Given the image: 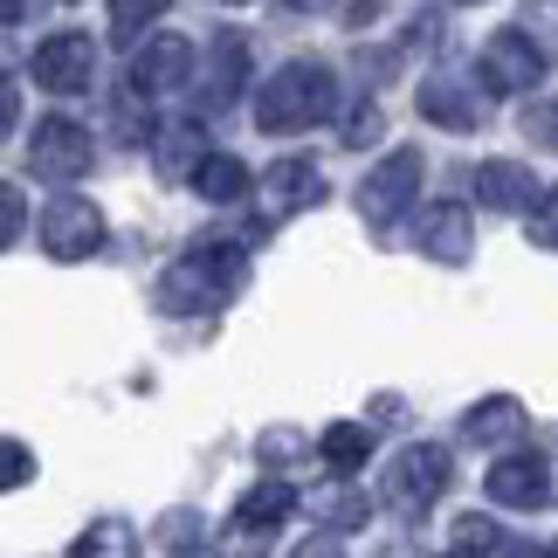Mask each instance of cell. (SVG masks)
I'll list each match as a JSON object with an SVG mask.
<instances>
[{"mask_svg": "<svg viewBox=\"0 0 558 558\" xmlns=\"http://www.w3.org/2000/svg\"><path fill=\"white\" fill-rule=\"evenodd\" d=\"M331 111H338V76H331V62H311V56L283 62V70L255 90V124H263V132H311V124H325Z\"/></svg>", "mask_w": 558, "mask_h": 558, "instance_id": "cell-1", "label": "cell"}, {"mask_svg": "<svg viewBox=\"0 0 558 558\" xmlns=\"http://www.w3.org/2000/svg\"><path fill=\"white\" fill-rule=\"evenodd\" d=\"M242 276H248V248L242 242H201L159 276V311H173V317L180 311H214V304H228V296L242 290Z\"/></svg>", "mask_w": 558, "mask_h": 558, "instance_id": "cell-2", "label": "cell"}, {"mask_svg": "<svg viewBox=\"0 0 558 558\" xmlns=\"http://www.w3.org/2000/svg\"><path fill=\"white\" fill-rule=\"evenodd\" d=\"M427 180V159L414 145H400V153H386L366 180H359V214H366V228H393L407 207H414V193Z\"/></svg>", "mask_w": 558, "mask_h": 558, "instance_id": "cell-3", "label": "cell"}, {"mask_svg": "<svg viewBox=\"0 0 558 558\" xmlns=\"http://www.w3.org/2000/svg\"><path fill=\"white\" fill-rule=\"evenodd\" d=\"M441 489H448V448L441 441H407L393 456V469H386V504L407 510V518L441 504Z\"/></svg>", "mask_w": 558, "mask_h": 558, "instance_id": "cell-4", "label": "cell"}, {"mask_svg": "<svg viewBox=\"0 0 558 558\" xmlns=\"http://www.w3.org/2000/svg\"><path fill=\"white\" fill-rule=\"evenodd\" d=\"M193 70H201V111L207 118H221V111H234L242 104V90H248V35L242 28H221L207 41V56H193Z\"/></svg>", "mask_w": 558, "mask_h": 558, "instance_id": "cell-5", "label": "cell"}, {"mask_svg": "<svg viewBox=\"0 0 558 558\" xmlns=\"http://www.w3.org/2000/svg\"><path fill=\"white\" fill-rule=\"evenodd\" d=\"M90 159H97V145H90V132H83L76 118H41L35 124V138H28V173L35 180L70 186V180L90 173Z\"/></svg>", "mask_w": 558, "mask_h": 558, "instance_id": "cell-6", "label": "cell"}, {"mask_svg": "<svg viewBox=\"0 0 558 558\" xmlns=\"http://www.w3.org/2000/svg\"><path fill=\"white\" fill-rule=\"evenodd\" d=\"M41 248H49L56 263H83V255H97L104 248L97 201H83V193H56V201L41 207Z\"/></svg>", "mask_w": 558, "mask_h": 558, "instance_id": "cell-7", "label": "cell"}, {"mask_svg": "<svg viewBox=\"0 0 558 558\" xmlns=\"http://www.w3.org/2000/svg\"><path fill=\"white\" fill-rule=\"evenodd\" d=\"M193 83V41L186 35H145L132 49V97H173Z\"/></svg>", "mask_w": 558, "mask_h": 558, "instance_id": "cell-8", "label": "cell"}, {"mask_svg": "<svg viewBox=\"0 0 558 558\" xmlns=\"http://www.w3.org/2000/svg\"><path fill=\"white\" fill-rule=\"evenodd\" d=\"M476 76H483L489 97H524L531 83L545 76V62L531 56V41L518 28H497V35L483 41V56H476Z\"/></svg>", "mask_w": 558, "mask_h": 558, "instance_id": "cell-9", "label": "cell"}, {"mask_svg": "<svg viewBox=\"0 0 558 558\" xmlns=\"http://www.w3.org/2000/svg\"><path fill=\"white\" fill-rule=\"evenodd\" d=\"M317 186H325V180H317L311 159H276L248 193H255V214H263V228H283L290 214H304V207L317 201Z\"/></svg>", "mask_w": 558, "mask_h": 558, "instance_id": "cell-10", "label": "cell"}, {"mask_svg": "<svg viewBox=\"0 0 558 558\" xmlns=\"http://www.w3.org/2000/svg\"><path fill=\"white\" fill-rule=\"evenodd\" d=\"M90 76H97V41L90 35L62 28V35H49L35 49V83H41V90L76 97V90H90Z\"/></svg>", "mask_w": 558, "mask_h": 558, "instance_id": "cell-11", "label": "cell"}, {"mask_svg": "<svg viewBox=\"0 0 558 558\" xmlns=\"http://www.w3.org/2000/svg\"><path fill=\"white\" fill-rule=\"evenodd\" d=\"M489 489V504H504V510H545L551 504V469L538 448H510V456L483 476Z\"/></svg>", "mask_w": 558, "mask_h": 558, "instance_id": "cell-12", "label": "cell"}, {"mask_svg": "<svg viewBox=\"0 0 558 558\" xmlns=\"http://www.w3.org/2000/svg\"><path fill=\"white\" fill-rule=\"evenodd\" d=\"M414 248H421V255H435V263H469V255H476V214H469L462 201H435V207H421V221H414Z\"/></svg>", "mask_w": 558, "mask_h": 558, "instance_id": "cell-13", "label": "cell"}, {"mask_svg": "<svg viewBox=\"0 0 558 558\" xmlns=\"http://www.w3.org/2000/svg\"><path fill=\"white\" fill-rule=\"evenodd\" d=\"M476 201L497 207V214H531L538 180H531V166H518V159H483L476 166Z\"/></svg>", "mask_w": 558, "mask_h": 558, "instance_id": "cell-14", "label": "cell"}, {"mask_svg": "<svg viewBox=\"0 0 558 558\" xmlns=\"http://www.w3.org/2000/svg\"><path fill=\"white\" fill-rule=\"evenodd\" d=\"M421 118H435V124H456V132H476V124L489 118V97H476V83L427 76V83H421Z\"/></svg>", "mask_w": 558, "mask_h": 558, "instance_id": "cell-15", "label": "cell"}, {"mask_svg": "<svg viewBox=\"0 0 558 558\" xmlns=\"http://www.w3.org/2000/svg\"><path fill=\"white\" fill-rule=\"evenodd\" d=\"M462 435L476 441V448H504V441L524 435V407L510 400V393H489V400H476V407L462 414Z\"/></svg>", "mask_w": 558, "mask_h": 558, "instance_id": "cell-16", "label": "cell"}, {"mask_svg": "<svg viewBox=\"0 0 558 558\" xmlns=\"http://www.w3.org/2000/svg\"><path fill=\"white\" fill-rule=\"evenodd\" d=\"M186 180H193V193H201L207 207H234V201H242V193L255 186V180H248V166L234 159V153H207Z\"/></svg>", "mask_w": 558, "mask_h": 558, "instance_id": "cell-17", "label": "cell"}, {"mask_svg": "<svg viewBox=\"0 0 558 558\" xmlns=\"http://www.w3.org/2000/svg\"><path fill=\"white\" fill-rule=\"evenodd\" d=\"M290 510H296V489H290V483H255L248 497L234 504V524H242V531H255V538H269V531L283 524Z\"/></svg>", "mask_w": 558, "mask_h": 558, "instance_id": "cell-18", "label": "cell"}, {"mask_svg": "<svg viewBox=\"0 0 558 558\" xmlns=\"http://www.w3.org/2000/svg\"><path fill=\"white\" fill-rule=\"evenodd\" d=\"M159 173L166 180H186L193 173V166H201L207 153H201V124H193V118H173V124H159Z\"/></svg>", "mask_w": 558, "mask_h": 558, "instance_id": "cell-19", "label": "cell"}, {"mask_svg": "<svg viewBox=\"0 0 558 558\" xmlns=\"http://www.w3.org/2000/svg\"><path fill=\"white\" fill-rule=\"evenodd\" d=\"M317 456H325L338 476H352V469H366V456H373V427H359V421H331L325 435H317Z\"/></svg>", "mask_w": 558, "mask_h": 558, "instance_id": "cell-20", "label": "cell"}, {"mask_svg": "<svg viewBox=\"0 0 558 558\" xmlns=\"http://www.w3.org/2000/svg\"><path fill=\"white\" fill-rule=\"evenodd\" d=\"M70 558H138V531L124 524V518H97V524L70 545Z\"/></svg>", "mask_w": 558, "mask_h": 558, "instance_id": "cell-21", "label": "cell"}, {"mask_svg": "<svg viewBox=\"0 0 558 558\" xmlns=\"http://www.w3.org/2000/svg\"><path fill=\"white\" fill-rule=\"evenodd\" d=\"M518 35L531 41V56L551 70V62H558V0H531V8L518 14Z\"/></svg>", "mask_w": 558, "mask_h": 558, "instance_id": "cell-22", "label": "cell"}, {"mask_svg": "<svg viewBox=\"0 0 558 558\" xmlns=\"http://www.w3.org/2000/svg\"><path fill=\"white\" fill-rule=\"evenodd\" d=\"M166 8H173V0H111V35L118 41H138L145 28H159Z\"/></svg>", "mask_w": 558, "mask_h": 558, "instance_id": "cell-23", "label": "cell"}, {"mask_svg": "<svg viewBox=\"0 0 558 558\" xmlns=\"http://www.w3.org/2000/svg\"><path fill=\"white\" fill-rule=\"evenodd\" d=\"M311 510H317V518H325L331 531H352V524H366V497H359V489H317V497H311Z\"/></svg>", "mask_w": 558, "mask_h": 558, "instance_id": "cell-24", "label": "cell"}, {"mask_svg": "<svg viewBox=\"0 0 558 558\" xmlns=\"http://www.w3.org/2000/svg\"><path fill=\"white\" fill-rule=\"evenodd\" d=\"M21 483H35V448L28 441H14V435H0V497Z\"/></svg>", "mask_w": 558, "mask_h": 558, "instance_id": "cell-25", "label": "cell"}, {"mask_svg": "<svg viewBox=\"0 0 558 558\" xmlns=\"http://www.w3.org/2000/svg\"><path fill=\"white\" fill-rule=\"evenodd\" d=\"M201 538H207V531H201V518H193V510H166V518H159V545H166V551L186 558Z\"/></svg>", "mask_w": 558, "mask_h": 558, "instance_id": "cell-26", "label": "cell"}, {"mask_svg": "<svg viewBox=\"0 0 558 558\" xmlns=\"http://www.w3.org/2000/svg\"><path fill=\"white\" fill-rule=\"evenodd\" d=\"M504 545V531L497 524H489V518H476V510H469V518H456V551H497Z\"/></svg>", "mask_w": 558, "mask_h": 558, "instance_id": "cell-27", "label": "cell"}, {"mask_svg": "<svg viewBox=\"0 0 558 558\" xmlns=\"http://www.w3.org/2000/svg\"><path fill=\"white\" fill-rule=\"evenodd\" d=\"M531 242L558 248V186H538V201H531Z\"/></svg>", "mask_w": 558, "mask_h": 558, "instance_id": "cell-28", "label": "cell"}, {"mask_svg": "<svg viewBox=\"0 0 558 558\" xmlns=\"http://www.w3.org/2000/svg\"><path fill=\"white\" fill-rule=\"evenodd\" d=\"M21 221H28V201L0 180V248H14V234H21Z\"/></svg>", "mask_w": 558, "mask_h": 558, "instance_id": "cell-29", "label": "cell"}, {"mask_svg": "<svg viewBox=\"0 0 558 558\" xmlns=\"http://www.w3.org/2000/svg\"><path fill=\"white\" fill-rule=\"evenodd\" d=\"M524 132L545 138L551 153H558V104H531V111H524Z\"/></svg>", "mask_w": 558, "mask_h": 558, "instance_id": "cell-30", "label": "cell"}, {"mask_svg": "<svg viewBox=\"0 0 558 558\" xmlns=\"http://www.w3.org/2000/svg\"><path fill=\"white\" fill-rule=\"evenodd\" d=\"M379 138V104H366V111L345 118V145H373Z\"/></svg>", "mask_w": 558, "mask_h": 558, "instance_id": "cell-31", "label": "cell"}, {"mask_svg": "<svg viewBox=\"0 0 558 558\" xmlns=\"http://www.w3.org/2000/svg\"><path fill=\"white\" fill-rule=\"evenodd\" d=\"M255 448H263L269 462H290V456H304L311 441H304V435H283V427H276V435H263V441H255Z\"/></svg>", "mask_w": 558, "mask_h": 558, "instance_id": "cell-32", "label": "cell"}, {"mask_svg": "<svg viewBox=\"0 0 558 558\" xmlns=\"http://www.w3.org/2000/svg\"><path fill=\"white\" fill-rule=\"evenodd\" d=\"M221 558H263V538H255V531H242V524H228Z\"/></svg>", "mask_w": 558, "mask_h": 558, "instance_id": "cell-33", "label": "cell"}, {"mask_svg": "<svg viewBox=\"0 0 558 558\" xmlns=\"http://www.w3.org/2000/svg\"><path fill=\"white\" fill-rule=\"evenodd\" d=\"M14 124H21V90H14L8 76H0V138H8Z\"/></svg>", "mask_w": 558, "mask_h": 558, "instance_id": "cell-34", "label": "cell"}, {"mask_svg": "<svg viewBox=\"0 0 558 558\" xmlns=\"http://www.w3.org/2000/svg\"><path fill=\"white\" fill-rule=\"evenodd\" d=\"M296 558H345V545H338V538H304Z\"/></svg>", "mask_w": 558, "mask_h": 558, "instance_id": "cell-35", "label": "cell"}, {"mask_svg": "<svg viewBox=\"0 0 558 558\" xmlns=\"http://www.w3.org/2000/svg\"><path fill=\"white\" fill-rule=\"evenodd\" d=\"M28 14V0H0V28H8V21H21Z\"/></svg>", "mask_w": 558, "mask_h": 558, "instance_id": "cell-36", "label": "cell"}, {"mask_svg": "<svg viewBox=\"0 0 558 558\" xmlns=\"http://www.w3.org/2000/svg\"><path fill=\"white\" fill-rule=\"evenodd\" d=\"M283 8H290V14H325L331 0H283Z\"/></svg>", "mask_w": 558, "mask_h": 558, "instance_id": "cell-37", "label": "cell"}, {"mask_svg": "<svg viewBox=\"0 0 558 558\" xmlns=\"http://www.w3.org/2000/svg\"><path fill=\"white\" fill-rule=\"evenodd\" d=\"M510 558H545V551H531V545H510Z\"/></svg>", "mask_w": 558, "mask_h": 558, "instance_id": "cell-38", "label": "cell"}, {"mask_svg": "<svg viewBox=\"0 0 558 558\" xmlns=\"http://www.w3.org/2000/svg\"><path fill=\"white\" fill-rule=\"evenodd\" d=\"M441 558H476V551H441Z\"/></svg>", "mask_w": 558, "mask_h": 558, "instance_id": "cell-39", "label": "cell"}, {"mask_svg": "<svg viewBox=\"0 0 558 558\" xmlns=\"http://www.w3.org/2000/svg\"><path fill=\"white\" fill-rule=\"evenodd\" d=\"M545 558H558V545H551V551H545Z\"/></svg>", "mask_w": 558, "mask_h": 558, "instance_id": "cell-40", "label": "cell"}, {"mask_svg": "<svg viewBox=\"0 0 558 558\" xmlns=\"http://www.w3.org/2000/svg\"><path fill=\"white\" fill-rule=\"evenodd\" d=\"M228 8H242V0H228Z\"/></svg>", "mask_w": 558, "mask_h": 558, "instance_id": "cell-41", "label": "cell"}]
</instances>
